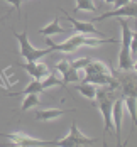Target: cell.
Segmentation results:
<instances>
[{
	"instance_id": "cell-1",
	"label": "cell",
	"mask_w": 137,
	"mask_h": 147,
	"mask_svg": "<svg viewBox=\"0 0 137 147\" xmlns=\"http://www.w3.org/2000/svg\"><path fill=\"white\" fill-rule=\"evenodd\" d=\"M14 34V37L19 41V46H20V58H24L26 61H39L41 58H44L47 54H51L54 49L53 47H49V46H46L44 49H37V47H34V46L30 44L29 41V36H27V20H26V29L24 32H12Z\"/></svg>"
},
{
	"instance_id": "cell-2",
	"label": "cell",
	"mask_w": 137,
	"mask_h": 147,
	"mask_svg": "<svg viewBox=\"0 0 137 147\" xmlns=\"http://www.w3.org/2000/svg\"><path fill=\"white\" fill-rule=\"evenodd\" d=\"M90 144H95V139L83 135V134L80 132L76 122L71 123L70 134L63 140H56V146H61V147H80V146H90Z\"/></svg>"
},
{
	"instance_id": "cell-3",
	"label": "cell",
	"mask_w": 137,
	"mask_h": 147,
	"mask_svg": "<svg viewBox=\"0 0 137 147\" xmlns=\"http://www.w3.org/2000/svg\"><path fill=\"white\" fill-rule=\"evenodd\" d=\"M2 137L9 139L12 144L20 147H37V146H56V140H41V139H34L30 135H26L22 132L15 134H0Z\"/></svg>"
},
{
	"instance_id": "cell-4",
	"label": "cell",
	"mask_w": 137,
	"mask_h": 147,
	"mask_svg": "<svg viewBox=\"0 0 137 147\" xmlns=\"http://www.w3.org/2000/svg\"><path fill=\"white\" fill-rule=\"evenodd\" d=\"M137 15V5L134 2H129L125 5H120V7H115V10L112 12H105L100 17L93 19L91 22H100V20H105V19H110V17H129V19H134Z\"/></svg>"
},
{
	"instance_id": "cell-5",
	"label": "cell",
	"mask_w": 137,
	"mask_h": 147,
	"mask_svg": "<svg viewBox=\"0 0 137 147\" xmlns=\"http://www.w3.org/2000/svg\"><path fill=\"white\" fill-rule=\"evenodd\" d=\"M124 98H115L113 105H112V130L115 132L117 142H120V135H122V118H124Z\"/></svg>"
},
{
	"instance_id": "cell-6",
	"label": "cell",
	"mask_w": 137,
	"mask_h": 147,
	"mask_svg": "<svg viewBox=\"0 0 137 147\" xmlns=\"http://www.w3.org/2000/svg\"><path fill=\"white\" fill-rule=\"evenodd\" d=\"M17 66L24 68V71H27L34 80H43L46 74H49L47 64L39 63V61H26V63H19Z\"/></svg>"
},
{
	"instance_id": "cell-7",
	"label": "cell",
	"mask_w": 137,
	"mask_h": 147,
	"mask_svg": "<svg viewBox=\"0 0 137 147\" xmlns=\"http://www.w3.org/2000/svg\"><path fill=\"white\" fill-rule=\"evenodd\" d=\"M64 19L73 26V30H76L78 34H100V30L95 27V22H91V20H76L73 17H70V15L64 12Z\"/></svg>"
},
{
	"instance_id": "cell-8",
	"label": "cell",
	"mask_w": 137,
	"mask_h": 147,
	"mask_svg": "<svg viewBox=\"0 0 137 147\" xmlns=\"http://www.w3.org/2000/svg\"><path fill=\"white\" fill-rule=\"evenodd\" d=\"M117 68L122 69V71H134V68H136V58H134V54L130 53V47H125V46L120 47Z\"/></svg>"
},
{
	"instance_id": "cell-9",
	"label": "cell",
	"mask_w": 137,
	"mask_h": 147,
	"mask_svg": "<svg viewBox=\"0 0 137 147\" xmlns=\"http://www.w3.org/2000/svg\"><path fill=\"white\" fill-rule=\"evenodd\" d=\"M117 19H119V17H117ZM119 26L122 27V46L130 47V42H132V39L136 37L137 34L130 29V24H129V20H125V19H119Z\"/></svg>"
},
{
	"instance_id": "cell-10",
	"label": "cell",
	"mask_w": 137,
	"mask_h": 147,
	"mask_svg": "<svg viewBox=\"0 0 137 147\" xmlns=\"http://www.w3.org/2000/svg\"><path fill=\"white\" fill-rule=\"evenodd\" d=\"M68 110H61V108H46L41 112H36V120L39 122H49V120H54V118L64 115Z\"/></svg>"
},
{
	"instance_id": "cell-11",
	"label": "cell",
	"mask_w": 137,
	"mask_h": 147,
	"mask_svg": "<svg viewBox=\"0 0 137 147\" xmlns=\"http://www.w3.org/2000/svg\"><path fill=\"white\" fill-rule=\"evenodd\" d=\"M83 71H85V74L86 73H103V74H112L113 76V71L110 69L108 64H105L103 61H93V59L88 63V66Z\"/></svg>"
},
{
	"instance_id": "cell-12",
	"label": "cell",
	"mask_w": 137,
	"mask_h": 147,
	"mask_svg": "<svg viewBox=\"0 0 137 147\" xmlns=\"http://www.w3.org/2000/svg\"><path fill=\"white\" fill-rule=\"evenodd\" d=\"M64 30H66V29L59 24V17H54V19H53V22H49L47 26H44L43 29H39L37 32H39V34H43V36H53V34H63Z\"/></svg>"
},
{
	"instance_id": "cell-13",
	"label": "cell",
	"mask_w": 137,
	"mask_h": 147,
	"mask_svg": "<svg viewBox=\"0 0 137 147\" xmlns=\"http://www.w3.org/2000/svg\"><path fill=\"white\" fill-rule=\"evenodd\" d=\"M41 91H44L43 90V85H41V80H32L29 85L26 86L24 90H20V91H15V93H9V96H19V95H29V93H41Z\"/></svg>"
},
{
	"instance_id": "cell-14",
	"label": "cell",
	"mask_w": 137,
	"mask_h": 147,
	"mask_svg": "<svg viewBox=\"0 0 137 147\" xmlns=\"http://www.w3.org/2000/svg\"><path fill=\"white\" fill-rule=\"evenodd\" d=\"M41 85H43V90L53 88V86H64V90H66V85L63 83V80H59V78H58V74H56V73L46 74L44 78L41 80Z\"/></svg>"
},
{
	"instance_id": "cell-15",
	"label": "cell",
	"mask_w": 137,
	"mask_h": 147,
	"mask_svg": "<svg viewBox=\"0 0 137 147\" xmlns=\"http://www.w3.org/2000/svg\"><path fill=\"white\" fill-rule=\"evenodd\" d=\"M24 102L20 105V112H27L29 108H34V107H39L41 105V100L37 96V93H29V95H24Z\"/></svg>"
},
{
	"instance_id": "cell-16",
	"label": "cell",
	"mask_w": 137,
	"mask_h": 147,
	"mask_svg": "<svg viewBox=\"0 0 137 147\" xmlns=\"http://www.w3.org/2000/svg\"><path fill=\"white\" fill-rule=\"evenodd\" d=\"M76 90H78L85 98H88V100H93V98H95V93H97V86H95V85H91V83H81V81H78Z\"/></svg>"
},
{
	"instance_id": "cell-17",
	"label": "cell",
	"mask_w": 137,
	"mask_h": 147,
	"mask_svg": "<svg viewBox=\"0 0 137 147\" xmlns=\"http://www.w3.org/2000/svg\"><path fill=\"white\" fill-rule=\"evenodd\" d=\"M124 98V107L127 108V112L130 113V117H132V122L136 123L137 120V108H136V96H122Z\"/></svg>"
},
{
	"instance_id": "cell-18",
	"label": "cell",
	"mask_w": 137,
	"mask_h": 147,
	"mask_svg": "<svg viewBox=\"0 0 137 147\" xmlns=\"http://www.w3.org/2000/svg\"><path fill=\"white\" fill-rule=\"evenodd\" d=\"M61 76H63V83L64 85H68V83H78L80 81V71L75 69V68H71V66H70V69L66 73L61 74Z\"/></svg>"
},
{
	"instance_id": "cell-19",
	"label": "cell",
	"mask_w": 137,
	"mask_h": 147,
	"mask_svg": "<svg viewBox=\"0 0 137 147\" xmlns=\"http://www.w3.org/2000/svg\"><path fill=\"white\" fill-rule=\"evenodd\" d=\"M76 2V12L78 10H85V12H95L97 10V5L93 0H75Z\"/></svg>"
},
{
	"instance_id": "cell-20",
	"label": "cell",
	"mask_w": 137,
	"mask_h": 147,
	"mask_svg": "<svg viewBox=\"0 0 137 147\" xmlns=\"http://www.w3.org/2000/svg\"><path fill=\"white\" fill-rule=\"evenodd\" d=\"M91 61V58L88 56H85V58H78V59H73V61H70V64H71V68H75L78 71H83L86 66H88V63Z\"/></svg>"
},
{
	"instance_id": "cell-21",
	"label": "cell",
	"mask_w": 137,
	"mask_h": 147,
	"mask_svg": "<svg viewBox=\"0 0 137 147\" xmlns=\"http://www.w3.org/2000/svg\"><path fill=\"white\" fill-rule=\"evenodd\" d=\"M122 96H136V85L134 81H124L120 85Z\"/></svg>"
},
{
	"instance_id": "cell-22",
	"label": "cell",
	"mask_w": 137,
	"mask_h": 147,
	"mask_svg": "<svg viewBox=\"0 0 137 147\" xmlns=\"http://www.w3.org/2000/svg\"><path fill=\"white\" fill-rule=\"evenodd\" d=\"M0 2H7V3L10 5V10H9L7 14L3 15V19H5L7 15L10 14V12H12L14 9L17 10V12H19V15H22V0H0Z\"/></svg>"
},
{
	"instance_id": "cell-23",
	"label": "cell",
	"mask_w": 137,
	"mask_h": 147,
	"mask_svg": "<svg viewBox=\"0 0 137 147\" xmlns=\"http://www.w3.org/2000/svg\"><path fill=\"white\" fill-rule=\"evenodd\" d=\"M70 66H71V64H70V59H63V61H59V63L56 64V71L59 74H64L70 69Z\"/></svg>"
},
{
	"instance_id": "cell-24",
	"label": "cell",
	"mask_w": 137,
	"mask_h": 147,
	"mask_svg": "<svg viewBox=\"0 0 137 147\" xmlns=\"http://www.w3.org/2000/svg\"><path fill=\"white\" fill-rule=\"evenodd\" d=\"M130 0H113V3L112 5H115V7H120V5H125V3H129Z\"/></svg>"
},
{
	"instance_id": "cell-25",
	"label": "cell",
	"mask_w": 137,
	"mask_h": 147,
	"mask_svg": "<svg viewBox=\"0 0 137 147\" xmlns=\"http://www.w3.org/2000/svg\"><path fill=\"white\" fill-rule=\"evenodd\" d=\"M105 3H113V0H103Z\"/></svg>"
},
{
	"instance_id": "cell-26",
	"label": "cell",
	"mask_w": 137,
	"mask_h": 147,
	"mask_svg": "<svg viewBox=\"0 0 137 147\" xmlns=\"http://www.w3.org/2000/svg\"><path fill=\"white\" fill-rule=\"evenodd\" d=\"M22 2H29V0H22Z\"/></svg>"
}]
</instances>
